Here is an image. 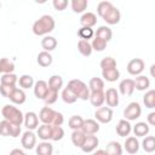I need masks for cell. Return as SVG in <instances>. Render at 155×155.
<instances>
[{"mask_svg":"<svg viewBox=\"0 0 155 155\" xmlns=\"http://www.w3.org/2000/svg\"><path fill=\"white\" fill-rule=\"evenodd\" d=\"M98 16L107 22V24L114 25L117 24L121 19V13L117 7H115L110 1H101L97 5Z\"/></svg>","mask_w":155,"mask_h":155,"instance_id":"obj_1","label":"cell"},{"mask_svg":"<svg viewBox=\"0 0 155 155\" xmlns=\"http://www.w3.org/2000/svg\"><path fill=\"white\" fill-rule=\"evenodd\" d=\"M56 27L54 18L50 15H44L39 19H36L33 24V33L36 36H46L51 31H53Z\"/></svg>","mask_w":155,"mask_h":155,"instance_id":"obj_2","label":"cell"},{"mask_svg":"<svg viewBox=\"0 0 155 155\" xmlns=\"http://www.w3.org/2000/svg\"><path fill=\"white\" fill-rule=\"evenodd\" d=\"M1 114L4 116V120L8 121L10 124L22 126L23 120H24V114L17 107H15L12 104H6L2 107Z\"/></svg>","mask_w":155,"mask_h":155,"instance_id":"obj_3","label":"cell"},{"mask_svg":"<svg viewBox=\"0 0 155 155\" xmlns=\"http://www.w3.org/2000/svg\"><path fill=\"white\" fill-rule=\"evenodd\" d=\"M67 87L76 96L78 99H82V101H87L90 97V90L87 87V85L80 80V79H73L68 82Z\"/></svg>","mask_w":155,"mask_h":155,"instance_id":"obj_4","label":"cell"},{"mask_svg":"<svg viewBox=\"0 0 155 155\" xmlns=\"http://www.w3.org/2000/svg\"><path fill=\"white\" fill-rule=\"evenodd\" d=\"M142 114V107L138 102H131L124 110L125 120L127 121H134L137 120Z\"/></svg>","mask_w":155,"mask_h":155,"instance_id":"obj_5","label":"cell"},{"mask_svg":"<svg viewBox=\"0 0 155 155\" xmlns=\"http://www.w3.org/2000/svg\"><path fill=\"white\" fill-rule=\"evenodd\" d=\"M94 117L97 122L109 124L113 120V109L109 107H101L94 111Z\"/></svg>","mask_w":155,"mask_h":155,"instance_id":"obj_6","label":"cell"},{"mask_svg":"<svg viewBox=\"0 0 155 155\" xmlns=\"http://www.w3.org/2000/svg\"><path fill=\"white\" fill-rule=\"evenodd\" d=\"M144 61L140 58H133L127 63V71L130 75L133 76H138L142 74V71L144 70Z\"/></svg>","mask_w":155,"mask_h":155,"instance_id":"obj_7","label":"cell"},{"mask_svg":"<svg viewBox=\"0 0 155 155\" xmlns=\"http://www.w3.org/2000/svg\"><path fill=\"white\" fill-rule=\"evenodd\" d=\"M104 102L109 108H114L119 105L120 99H119V92L116 91V88L110 87L104 92Z\"/></svg>","mask_w":155,"mask_h":155,"instance_id":"obj_8","label":"cell"},{"mask_svg":"<svg viewBox=\"0 0 155 155\" xmlns=\"http://www.w3.org/2000/svg\"><path fill=\"white\" fill-rule=\"evenodd\" d=\"M98 144H99L98 137L94 136V134H88V136H86V138H85V140L81 145V150L84 153H91V151L96 150Z\"/></svg>","mask_w":155,"mask_h":155,"instance_id":"obj_9","label":"cell"},{"mask_svg":"<svg viewBox=\"0 0 155 155\" xmlns=\"http://www.w3.org/2000/svg\"><path fill=\"white\" fill-rule=\"evenodd\" d=\"M56 113L52 108L50 107H44L40 113H39V120L42 122V124H46V125H52L53 124V120H54V116H56Z\"/></svg>","mask_w":155,"mask_h":155,"instance_id":"obj_10","label":"cell"},{"mask_svg":"<svg viewBox=\"0 0 155 155\" xmlns=\"http://www.w3.org/2000/svg\"><path fill=\"white\" fill-rule=\"evenodd\" d=\"M23 122H24V126L27 127V130L33 131V130L38 128V126H39V116L34 111H28L24 114Z\"/></svg>","mask_w":155,"mask_h":155,"instance_id":"obj_11","label":"cell"},{"mask_svg":"<svg viewBox=\"0 0 155 155\" xmlns=\"http://www.w3.org/2000/svg\"><path fill=\"white\" fill-rule=\"evenodd\" d=\"M21 143L23 145L24 149H33L35 145H36V136L34 134L33 131H25L23 134H22V138H21Z\"/></svg>","mask_w":155,"mask_h":155,"instance_id":"obj_12","label":"cell"},{"mask_svg":"<svg viewBox=\"0 0 155 155\" xmlns=\"http://www.w3.org/2000/svg\"><path fill=\"white\" fill-rule=\"evenodd\" d=\"M81 131H82L86 136H88V134H96V133L99 131V124H98L96 120H93V119L84 120Z\"/></svg>","mask_w":155,"mask_h":155,"instance_id":"obj_13","label":"cell"},{"mask_svg":"<svg viewBox=\"0 0 155 155\" xmlns=\"http://www.w3.org/2000/svg\"><path fill=\"white\" fill-rule=\"evenodd\" d=\"M133 91H134V82L132 79H124L119 84V92L122 96L128 97L133 93Z\"/></svg>","mask_w":155,"mask_h":155,"instance_id":"obj_14","label":"cell"},{"mask_svg":"<svg viewBox=\"0 0 155 155\" xmlns=\"http://www.w3.org/2000/svg\"><path fill=\"white\" fill-rule=\"evenodd\" d=\"M34 94L38 99H42L45 98L47 91H48V85L45 80H38L35 84H34Z\"/></svg>","mask_w":155,"mask_h":155,"instance_id":"obj_15","label":"cell"},{"mask_svg":"<svg viewBox=\"0 0 155 155\" xmlns=\"http://www.w3.org/2000/svg\"><path fill=\"white\" fill-rule=\"evenodd\" d=\"M139 147H140V144H139V142H138L137 137H133V136L127 137V138H126V140H125V144H124L125 150H126L128 154H132V155L138 153Z\"/></svg>","mask_w":155,"mask_h":155,"instance_id":"obj_16","label":"cell"},{"mask_svg":"<svg viewBox=\"0 0 155 155\" xmlns=\"http://www.w3.org/2000/svg\"><path fill=\"white\" fill-rule=\"evenodd\" d=\"M115 130H116V133H117L120 137H127V136L131 133V131H132V125L130 124V121L122 119V120H120V121L117 122Z\"/></svg>","mask_w":155,"mask_h":155,"instance_id":"obj_17","label":"cell"},{"mask_svg":"<svg viewBox=\"0 0 155 155\" xmlns=\"http://www.w3.org/2000/svg\"><path fill=\"white\" fill-rule=\"evenodd\" d=\"M8 99L13 103V104H23L25 101H27V94H25V92L22 90V88H15L13 91H12V93L10 94V97H8Z\"/></svg>","mask_w":155,"mask_h":155,"instance_id":"obj_18","label":"cell"},{"mask_svg":"<svg viewBox=\"0 0 155 155\" xmlns=\"http://www.w3.org/2000/svg\"><path fill=\"white\" fill-rule=\"evenodd\" d=\"M80 24L81 27H87V28L94 27L97 24V16L93 12H85L80 18Z\"/></svg>","mask_w":155,"mask_h":155,"instance_id":"obj_19","label":"cell"},{"mask_svg":"<svg viewBox=\"0 0 155 155\" xmlns=\"http://www.w3.org/2000/svg\"><path fill=\"white\" fill-rule=\"evenodd\" d=\"M133 82H134V90L138 91H145L150 87V80L145 75H138L133 80Z\"/></svg>","mask_w":155,"mask_h":155,"instance_id":"obj_20","label":"cell"},{"mask_svg":"<svg viewBox=\"0 0 155 155\" xmlns=\"http://www.w3.org/2000/svg\"><path fill=\"white\" fill-rule=\"evenodd\" d=\"M91 104L96 108H101L104 103V91H96V92H90L88 97Z\"/></svg>","mask_w":155,"mask_h":155,"instance_id":"obj_21","label":"cell"},{"mask_svg":"<svg viewBox=\"0 0 155 155\" xmlns=\"http://www.w3.org/2000/svg\"><path fill=\"white\" fill-rule=\"evenodd\" d=\"M38 136L40 139L48 142L51 139V136H52V125L42 124L41 126H39L38 127Z\"/></svg>","mask_w":155,"mask_h":155,"instance_id":"obj_22","label":"cell"},{"mask_svg":"<svg viewBox=\"0 0 155 155\" xmlns=\"http://www.w3.org/2000/svg\"><path fill=\"white\" fill-rule=\"evenodd\" d=\"M36 62H38V64H39L40 67L46 68V67H50V65L52 64L53 58H52V56H51L50 52L41 51V52L38 54V57H36Z\"/></svg>","mask_w":155,"mask_h":155,"instance_id":"obj_23","label":"cell"},{"mask_svg":"<svg viewBox=\"0 0 155 155\" xmlns=\"http://www.w3.org/2000/svg\"><path fill=\"white\" fill-rule=\"evenodd\" d=\"M94 36H97V38H101V39H103L104 41H107V42H109L110 40H111V36H113V31H111V29L109 28V27H107V25H101L97 30H96V33H94Z\"/></svg>","mask_w":155,"mask_h":155,"instance_id":"obj_24","label":"cell"},{"mask_svg":"<svg viewBox=\"0 0 155 155\" xmlns=\"http://www.w3.org/2000/svg\"><path fill=\"white\" fill-rule=\"evenodd\" d=\"M41 47H42L44 51H46V52L53 51V50L57 47V40H56V38L50 36V35L44 36V39L41 40Z\"/></svg>","mask_w":155,"mask_h":155,"instance_id":"obj_25","label":"cell"},{"mask_svg":"<svg viewBox=\"0 0 155 155\" xmlns=\"http://www.w3.org/2000/svg\"><path fill=\"white\" fill-rule=\"evenodd\" d=\"M132 130H133V133L136 137H145V136H148L150 127L147 122H137Z\"/></svg>","mask_w":155,"mask_h":155,"instance_id":"obj_26","label":"cell"},{"mask_svg":"<svg viewBox=\"0 0 155 155\" xmlns=\"http://www.w3.org/2000/svg\"><path fill=\"white\" fill-rule=\"evenodd\" d=\"M105 153L108 155H122V145L116 140H111L107 144Z\"/></svg>","mask_w":155,"mask_h":155,"instance_id":"obj_27","label":"cell"},{"mask_svg":"<svg viewBox=\"0 0 155 155\" xmlns=\"http://www.w3.org/2000/svg\"><path fill=\"white\" fill-rule=\"evenodd\" d=\"M53 153V147L50 142L42 140L36 145V155H52Z\"/></svg>","mask_w":155,"mask_h":155,"instance_id":"obj_28","label":"cell"},{"mask_svg":"<svg viewBox=\"0 0 155 155\" xmlns=\"http://www.w3.org/2000/svg\"><path fill=\"white\" fill-rule=\"evenodd\" d=\"M102 76H103L104 80H107V81H109V82H114V81L119 80V78H120V71H119L117 68L103 70V71H102Z\"/></svg>","mask_w":155,"mask_h":155,"instance_id":"obj_29","label":"cell"},{"mask_svg":"<svg viewBox=\"0 0 155 155\" xmlns=\"http://www.w3.org/2000/svg\"><path fill=\"white\" fill-rule=\"evenodd\" d=\"M78 50L79 52L84 56V57H90L92 54V47H91V44L87 41V40H79L78 42Z\"/></svg>","mask_w":155,"mask_h":155,"instance_id":"obj_30","label":"cell"},{"mask_svg":"<svg viewBox=\"0 0 155 155\" xmlns=\"http://www.w3.org/2000/svg\"><path fill=\"white\" fill-rule=\"evenodd\" d=\"M48 88L51 90H54V91H59L62 87H63V79L61 75H52L50 79H48Z\"/></svg>","mask_w":155,"mask_h":155,"instance_id":"obj_31","label":"cell"},{"mask_svg":"<svg viewBox=\"0 0 155 155\" xmlns=\"http://www.w3.org/2000/svg\"><path fill=\"white\" fill-rule=\"evenodd\" d=\"M70 6H71L73 12H75V13H82L87 8L88 2H87V0H71Z\"/></svg>","mask_w":155,"mask_h":155,"instance_id":"obj_32","label":"cell"},{"mask_svg":"<svg viewBox=\"0 0 155 155\" xmlns=\"http://www.w3.org/2000/svg\"><path fill=\"white\" fill-rule=\"evenodd\" d=\"M88 90H90V92L103 91L104 90V80L101 78H92L88 82Z\"/></svg>","mask_w":155,"mask_h":155,"instance_id":"obj_33","label":"cell"},{"mask_svg":"<svg viewBox=\"0 0 155 155\" xmlns=\"http://www.w3.org/2000/svg\"><path fill=\"white\" fill-rule=\"evenodd\" d=\"M142 148L145 153L155 151V137L154 136H145V138L142 142Z\"/></svg>","mask_w":155,"mask_h":155,"instance_id":"obj_34","label":"cell"},{"mask_svg":"<svg viewBox=\"0 0 155 155\" xmlns=\"http://www.w3.org/2000/svg\"><path fill=\"white\" fill-rule=\"evenodd\" d=\"M18 84H19V86H21L22 90H28V88L34 87V84H35V82H34L33 76L24 74V75L19 76V79H18Z\"/></svg>","mask_w":155,"mask_h":155,"instance_id":"obj_35","label":"cell"},{"mask_svg":"<svg viewBox=\"0 0 155 155\" xmlns=\"http://www.w3.org/2000/svg\"><path fill=\"white\" fill-rule=\"evenodd\" d=\"M143 103L147 108L154 109L155 108V90H149L143 96Z\"/></svg>","mask_w":155,"mask_h":155,"instance_id":"obj_36","label":"cell"},{"mask_svg":"<svg viewBox=\"0 0 155 155\" xmlns=\"http://www.w3.org/2000/svg\"><path fill=\"white\" fill-rule=\"evenodd\" d=\"M85 138H86V134H85L81 130L73 131V133H71V143H73L75 147H78V148H81V145H82Z\"/></svg>","mask_w":155,"mask_h":155,"instance_id":"obj_37","label":"cell"},{"mask_svg":"<svg viewBox=\"0 0 155 155\" xmlns=\"http://www.w3.org/2000/svg\"><path fill=\"white\" fill-rule=\"evenodd\" d=\"M0 70L4 74H11L15 71V64L8 58H1L0 59Z\"/></svg>","mask_w":155,"mask_h":155,"instance_id":"obj_38","label":"cell"},{"mask_svg":"<svg viewBox=\"0 0 155 155\" xmlns=\"http://www.w3.org/2000/svg\"><path fill=\"white\" fill-rule=\"evenodd\" d=\"M18 81V78L16 74L11 73V74H2V76L0 78V85H6V86H16Z\"/></svg>","mask_w":155,"mask_h":155,"instance_id":"obj_39","label":"cell"},{"mask_svg":"<svg viewBox=\"0 0 155 155\" xmlns=\"http://www.w3.org/2000/svg\"><path fill=\"white\" fill-rule=\"evenodd\" d=\"M82 124H84V119H82L80 115H73V116H70V119H69V121H68V125H69V127H70L73 131L81 130Z\"/></svg>","mask_w":155,"mask_h":155,"instance_id":"obj_40","label":"cell"},{"mask_svg":"<svg viewBox=\"0 0 155 155\" xmlns=\"http://www.w3.org/2000/svg\"><path fill=\"white\" fill-rule=\"evenodd\" d=\"M62 99H63V102L67 103V104H73V103H75V102L78 101L76 96H75L68 87H64V90L62 91Z\"/></svg>","mask_w":155,"mask_h":155,"instance_id":"obj_41","label":"cell"},{"mask_svg":"<svg viewBox=\"0 0 155 155\" xmlns=\"http://www.w3.org/2000/svg\"><path fill=\"white\" fill-rule=\"evenodd\" d=\"M107 44H108V42H107V41H104L103 39L94 36V38H93V40H92V42H91V47H92V50H93V51L101 52V51H104V48L107 47Z\"/></svg>","mask_w":155,"mask_h":155,"instance_id":"obj_42","label":"cell"},{"mask_svg":"<svg viewBox=\"0 0 155 155\" xmlns=\"http://www.w3.org/2000/svg\"><path fill=\"white\" fill-rule=\"evenodd\" d=\"M99 65H101V68H102V71H103V70H108V69H113V68H116V61H115L113 57L108 56V57H104V58L101 61Z\"/></svg>","mask_w":155,"mask_h":155,"instance_id":"obj_43","label":"cell"},{"mask_svg":"<svg viewBox=\"0 0 155 155\" xmlns=\"http://www.w3.org/2000/svg\"><path fill=\"white\" fill-rule=\"evenodd\" d=\"M78 35L80 36V40H87L91 39L94 35V31L92 28H87V27H81L78 31Z\"/></svg>","mask_w":155,"mask_h":155,"instance_id":"obj_44","label":"cell"},{"mask_svg":"<svg viewBox=\"0 0 155 155\" xmlns=\"http://www.w3.org/2000/svg\"><path fill=\"white\" fill-rule=\"evenodd\" d=\"M64 137V130L62 128V126H52V136H51V140L58 142L61 139H63Z\"/></svg>","mask_w":155,"mask_h":155,"instance_id":"obj_45","label":"cell"},{"mask_svg":"<svg viewBox=\"0 0 155 155\" xmlns=\"http://www.w3.org/2000/svg\"><path fill=\"white\" fill-rule=\"evenodd\" d=\"M57 98H58V92L54 91V90L48 88V91H47V93H46V96H45V98H44V102H45L47 105H51V104L56 103Z\"/></svg>","mask_w":155,"mask_h":155,"instance_id":"obj_46","label":"cell"},{"mask_svg":"<svg viewBox=\"0 0 155 155\" xmlns=\"http://www.w3.org/2000/svg\"><path fill=\"white\" fill-rule=\"evenodd\" d=\"M11 124L6 120L0 121V136L2 137H10L11 136Z\"/></svg>","mask_w":155,"mask_h":155,"instance_id":"obj_47","label":"cell"},{"mask_svg":"<svg viewBox=\"0 0 155 155\" xmlns=\"http://www.w3.org/2000/svg\"><path fill=\"white\" fill-rule=\"evenodd\" d=\"M16 88V86H6V85H0V93L2 97L8 98L10 94L12 93V91Z\"/></svg>","mask_w":155,"mask_h":155,"instance_id":"obj_48","label":"cell"},{"mask_svg":"<svg viewBox=\"0 0 155 155\" xmlns=\"http://www.w3.org/2000/svg\"><path fill=\"white\" fill-rule=\"evenodd\" d=\"M52 5L57 11H63L68 6V0H53Z\"/></svg>","mask_w":155,"mask_h":155,"instance_id":"obj_49","label":"cell"},{"mask_svg":"<svg viewBox=\"0 0 155 155\" xmlns=\"http://www.w3.org/2000/svg\"><path fill=\"white\" fill-rule=\"evenodd\" d=\"M64 122V116L62 113H56V116H54V120H53V124L52 126H62Z\"/></svg>","mask_w":155,"mask_h":155,"instance_id":"obj_50","label":"cell"},{"mask_svg":"<svg viewBox=\"0 0 155 155\" xmlns=\"http://www.w3.org/2000/svg\"><path fill=\"white\" fill-rule=\"evenodd\" d=\"M11 125H12V124H11ZM21 132H22L21 126H18V125H12V126H11V136H10V137L17 138V137H19Z\"/></svg>","mask_w":155,"mask_h":155,"instance_id":"obj_51","label":"cell"},{"mask_svg":"<svg viewBox=\"0 0 155 155\" xmlns=\"http://www.w3.org/2000/svg\"><path fill=\"white\" fill-rule=\"evenodd\" d=\"M147 120H148V124L150 126H154L155 125V111H151L148 116H147Z\"/></svg>","mask_w":155,"mask_h":155,"instance_id":"obj_52","label":"cell"},{"mask_svg":"<svg viewBox=\"0 0 155 155\" xmlns=\"http://www.w3.org/2000/svg\"><path fill=\"white\" fill-rule=\"evenodd\" d=\"M25 153L23 151V150H21V149H13V150H11V153H10V155H24Z\"/></svg>","mask_w":155,"mask_h":155,"instance_id":"obj_53","label":"cell"},{"mask_svg":"<svg viewBox=\"0 0 155 155\" xmlns=\"http://www.w3.org/2000/svg\"><path fill=\"white\" fill-rule=\"evenodd\" d=\"M92 155H108L107 153H105V150H103V149H99V150H97V151H94Z\"/></svg>","mask_w":155,"mask_h":155,"instance_id":"obj_54","label":"cell"},{"mask_svg":"<svg viewBox=\"0 0 155 155\" xmlns=\"http://www.w3.org/2000/svg\"><path fill=\"white\" fill-rule=\"evenodd\" d=\"M0 8H1V4H0Z\"/></svg>","mask_w":155,"mask_h":155,"instance_id":"obj_55","label":"cell"},{"mask_svg":"<svg viewBox=\"0 0 155 155\" xmlns=\"http://www.w3.org/2000/svg\"><path fill=\"white\" fill-rule=\"evenodd\" d=\"M24 155H27V154H24Z\"/></svg>","mask_w":155,"mask_h":155,"instance_id":"obj_56","label":"cell"},{"mask_svg":"<svg viewBox=\"0 0 155 155\" xmlns=\"http://www.w3.org/2000/svg\"><path fill=\"white\" fill-rule=\"evenodd\" d=\"M0 73H1V70H0Z\"/></svg>","mask_w":155,"mask_h":155,"instance_id":"obj_57","label":"cell"}]
</instances>
